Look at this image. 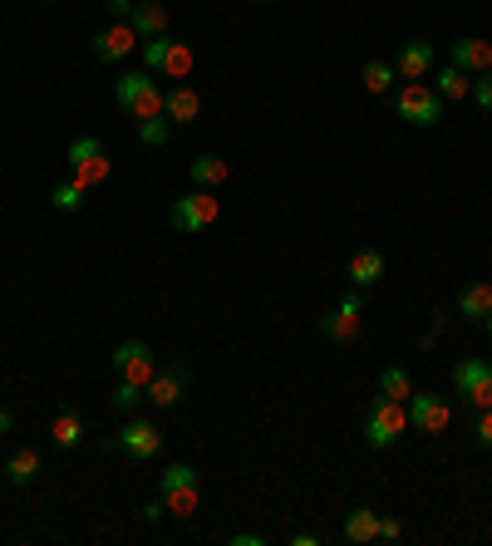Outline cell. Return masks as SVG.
Masks as SVG:
<instances>
[{
    "mask_svg": "<svg viewBox=\"0 0 492 546\" xmlns=\"http://www.w3.org/2000/svg\"><path fill=\"white\" fill-rule=\"evenodd\" d=\"M114 99H119V109H128L133 119H158L163 114V89H158V79L148 69L119 74L114 79Z\"/></svg>",
    "mask_w": 492,
    "mask_h": 546,
    "instance_id": "6da1fadb",
    "label": "cell"
},
{
    "mask_svg": "<svg viewBox=\"0 0 492 546\" xmlns=\"http://www.w3.org/2000/svg\"><path fill=\"white\" fill-rule=\"evenodd\" d=\"M404 428H409V409H404V399L379 394V399L369 404L365 443L374 448V453H379V448H389V443H399V438H404Z\"/></svg>",
    "mask_w": 492,
    "mask_h": 546,
    "instance_id": "7a4b0ae2",
    "label": "cell"
},
{
    "mask_svg": "<svg viewBox=\"0 0 492 546\" xmlns=\"http://www.w3.org/2000/svg\"><path fill=\"white\" fill-rule=\"evenodd\" d=\"M163 487V502L173 517H192L197 512V497H202V483H197V468L192 463H168V473L158 478Z\"/></svg>",
    "mask_w": 492,
    "mask_h": 546,
    "instance_id": "3957f363",
    "label": "cell"
},
{
    "mask_svg": "<svg viewBox=\"0 0 492 546\" xmlns=\"http://www.w3.org/2000/svg\"><path fill=\"white\" fill-rule=\"evenodd\" d=\"M394 114L404 123H414V128H433V123L443 119V99L433 94V84H404L399 94H394Z\"/></svg>",
    "mask_w": 492,
    "mask_h": 546,
    "instance_id": "277c9868",
    "label": "cell"
},
{
    "mask_svg": "<svg viewBox=\"0 0 492 546\" xmlns=\"http://www.w3.org/2000/svg\"><path fill=\"white\" fill-rule=\"evenodd\" d=\"M217 212H222V202L212 197V187H192V192H183L178 202H173V227L178 232H207L212 222H217Z\"/></svg>",
    "mask_w": 492,
    "mask_h": 546,
    "instance_id": "5b68a950",
    "label": "cell"
},
{
    "mask_svg": "<svg viewBox=\"0 0 492 546\" xmlns=\"http://www.w3.org/2000/svg\"><path fill=\"white\" fill-rule=\"evenodd\" d=\"M453 394L473 409H492V364L488 360H463L453 369Z\"/></svg>",
    "mask_w": 492,
    "mask_h": 546,
    "instance_id": "8992f818",
    "label": "cell"
},
{
    "mask_svg": "<svg viewBox=\"0 0 492 546\" xmlns=\"http://www.w3.org/2000/svg\"><path fill=\"white\" fill-rule=\"evenodd\" d=\"M114 369H119V379L128 384H153V374H158V360H153V350H148V340H123L119 350H114Z\"/></svg>",
    "mask_w": 492,
    "mask_h": 546,
    "instance_id": "52a82bcc",
    "label": "cell"
},
{
    "mask_svg": "<svg viewBox=\"0 0 492 546\" xmlns=\"http://www.w3.org/2000/svg\"><path fill=\"white\" fill-rule=\"evenodd\" d=\"M138 50V35H133V25L128 20H114V25H104L94 40H89V55L99 64H119V60H128Z\"/></svg>",
    "mask_w": 492,
    "mask_h": 546,
    "instance_id": "ba28073f",
    "label": "cell"
},
{
    "mask_svg": "<svg viewBox=\"0 0 492 546\" xmlns=\"http://www.w3.org/2000/svg\"><path fill=\"white\" fill-rule=\"evenodd\" d=\"M119 448L128 458H138V463H153L163 453V433H158V424H148V419H128L119 428Z\"/></svg>",
    "mask_w": 492,
    "mask_h": 546,
    "instance_id": "9c48e42d",
    "label": "cell"
},
{
    "mask_svg": "<svg viewBox=\"0 0 492 546\" xmlns=\"http://www.w3.org/2000/svg\"><path fill=\"white\" fill-rule=\"evenodd\" d=\"M360 310H365V305H360V296L350 291L345 301H340L330 315H325V320H320V335H325L330 345H350V340L360 335Z\"/></svg>",
    "mask_w": 492,
    "mask_h": 546,
    "instance_id": "30bf717a",
    "label": "cell"
},
{
    "mask_svg": "<svg viewBox=\"0 0 492 546\" xmlns=\"http://www.w3.org/2000/svg\"><path fill=\"white\" fill-rule=\"evenodd\" d=\"M409 424L419 433H443L453 424V409H448L443 394H409Z\"/></svg>",
    "mask_w": 492,
    "mask_h": 546,
    "instance_id": "8fae6325",
    "label": "cell"
},
{
    "mask_svg": "<svg viewBox=\"0 0 492 546\" xmlns=\"http://www.w3.org/2000/svg\"><path fill=\"white\" fill-rule=\"evenodd\" d=\"M433 60H438V55H433L429 40H404V45H399V55H394V74L414 84V79H424V74L433 69Z\"/></svg>",
    "mask_w": 492,
    "mask_h": 546,
    "instance_id": "7c38bea8",
    "label": "cell"
},
{
    "mask_svg": "<svg viewBox=\"0 0 492 546\" xmlns=\"http://www.w3.org/2000/svg\"><path fill=\"white\" fill-rule=\"evenodd\" d=\"M453 64L463 69V74H492V45L488 40H478V35H458L453 40Z\"/></svg>",
    "mask_w": 492,
    "mask_h": 546,
    "instance_id": "4fadbf2b",
    "label": "cell"
},
{
    "mask_svg": "<svg viewBox=\"0 0 492 546\" xmlns=\"http://www.w3.org/2000/svg\"><path fill=\"white\" fill-rule=\"evenodd\" d=\"M128 25H133L138 40H158V35H168V10L153 5V0H138L133 15H128Z\"/></svg>",
    "mask_w": 492,
    "mask_h": 546,
    "instance_id": "5bb4252c",
    "label": "cell"
},
{
    "mask_svg": "<svg viewBox=\"0 0 492 546\" xmlns=\"http://www.w3.org/2000/svg\"><path fill=\"white\" fill-rule=\"evenodd\" d=\"M163 114L173 123H192L202 114V94H197L192 84H173V89L163 94Z\"/></svg>",
    "mask_w": 492,
    "mask_h": 546,
    "instance_id": "9a60e30c",
    "label": "cell"
},
{
    "mask_svg": "<svg viewBox=\"0 0 492 546\" xmlns=\"http://www.w3.org/2000/svg\"><path fill=\"white\" fill-rule=\"evenodd\" d=\"M183 384H187V369H183V364H173L168 374H153V384H148V399H153L158 409H173V404L183 399Z\"/></svg>",
    "mask_w": 492,
    "mask_h": 546,
    "instance_id": "2e32d148",
    "label": "cell"
},
{
    "mask_svg": "<svg viewBox=\"0 0 492 546\" xmlns=\"http://www.w3.org/2000/svg\"><path fill=\"white\" fill-rule=\"evenodd\" d=\"M345 542H355V546L379 542V512H374V507H355V512L345 517Z\"/></svg>",
    "mask_w": 492,
    "mask_h": 546,
    "instance_id": "e0dca14e",
    "label": "cell"
},
{
    "mask_svg": "<svg viewBox=\"0 0 492 546\" xmlns=\"http://www.w3.org/2000/svg\"><path fill=\"white\" fill-rule=\"evenodd\" d=\"M458 315H468V320H488L492 315V286L488 281H473V286H463V296H458Z\"/></svg>",
    "mask_w": 492,
    "mask_h": 546,
    "instance_id": "ac0fdd59",
    "label": "cell"
},
{
    "mask_svg": "<svg viewBox=\"0 0 492 546\" xmlns=\"http://www.w3.org/2000/svg\"><path fill=\"white\" fill-rule=\"evenodd\" d=\"M433 94H438L443 104H453V99H468V94H473V74H463L458 64H448V69L433 79Z\"/></svg>",
    "mask_w": 492,
    "mask_h": 546,
    "instance_id": "d6986e66",
    "label": "cell"
},
{
    "mask_svg": "<svg viewBox=\"0 0 492 546\" xmlns=\"http://www.w3.org/2000/svg\"><path fill=\"white\" fill-rule=\"evenodd\" d=\"M227 158H217V153H202V158H192V187H222L227 182Z\"/></svg>",
    "mask_w": 492,
    "mask_h": 546,
    "instance_id": "ffe728a7",
    "label": "cell"
},
{
    "mask_svg": "<svg viewBox=\"0 0 492 546\" xmlns=\"http://www.w3.org/2000/svg\"><path fill=\"white\" fill-rule=\"evenodd\" d=\"M384 276V256L379 251H355L350 256V286H374Z\"/></svg>",
    "mask_w": 492,
    "mask_h": 546,
    "instance_id": "44dd1931",
    "label": "cell"
},
{
    "mask_svg": "<svg viewBox=\"0 0 492 546\" xmlns=\"http://www.w3.org/2000/svg\"><path fill=\"white\" fill-rule=\"evenodd\" d=\"M50 438H55V448H79L84 443V419L74 409H64L60 419L50 424Z\"/></svg>",
    "mask_w": 492,
    "mask_h": 546,
    "instance_id": "7402d4cb",
    "label": "cell"
},
{
    "mask_svg": "<svg viewBox=\"0 0 492 546\" xmlns=\"http://www.w3.org/2000/svg\"><path fill=\"white\" fill-rule=\"evenodd\" d=\"M35 473H40V453H35V448H20V453L5 463V478H10L15 487L35 483Z\"/></svg>",
    "mask_w": 492,
    "mask_h": 546,
    "instance_id": "603a6c76",
    "label": "cell"
},
{
    "mask_svg": "<svg viewBox=\"0 0 492 546\" xmlns=\"http://www.w3.org/2000/svg\"><path fill=\"white\" fill-rule=\"evenodd\" d=\"M94 158H104V143L94 138V133H79L74 143H69V168L79 173L84 163H94Z\"/></svg>",
    "mask_w": 492,
    "mask_h": 546,
    "instance_id": "cb8c5ba5",
    "label": "cell"
},
{
    "mask_svg": "<svg viewBox=\"0 0 492 546\" xmlns=\"http://www.w3.org/2000/svg\"><path fill=\"white\" fill-rule=\"evenodd\" d=\"M138 138H143V148H163V143L173 138V119H168V114H158V119H138Z\"/></svg>",
    "mask_w": 492,
    "mask_h": 546,
    "instance_id": "d4e9b609",
    "label": "cell"
},
{
    "mask_svg": "<svg viewBox=\"0 0 492 546\" xmlns=\"http://www.w3.org/2000/svg\"><path fill=\"white\" fill-rule=\"evenodd\" d=\"M84 197H89V187H84V182H60V187H55V192H50V202H55V212H79V207H84Z\"/></svg>",
    "mask_w": 492,
    "mask_h": 546,
    "instance_id": "484cf974",
    "label": "cell"
},
{
    "mask_svg": "<svg viewBox=\"0 0 492 546\" xmlns=\"http://www.w3.org/2000/svg\"><path fill=\"white\" fill-rule=\"evenodd\" d=\"M379 394H389V399H404V394H414V384H409V369H404V364H389V369L379 374Z\"/></svg>",
    "mask_w": 492,
    "mask_h": 546,
    "instance_id": "4316f807",
    "label": "cell"
},
{
    "mask_svg": "<svg viewBox=\"0 0 492 546\" xmlns=\"http://www.w3.org/2000/svg\"><path fill=\"white\" fill-rule=\"evenodd\" d=\"M394 79H399V74H394V64H384V60H369L365 64V89H369V94H389V89H394Z\"/></svg>",
    "mask_w": 492,
    "mask_h": 546,
    "instance_id": "83f0119b",
    "label": "cell"
},
{
    "mask_svg": "<svg viewBox=\"0 0 492 546\" xmlns=\"http://www.w3.org/2000/svg\"><path fill=\"white\" fill-rule=\"evenodd\" d=\"M163 69H168L173 79H187V74H192V50H187L183 40H168V60H163Z\"/></svg>",
    "mask_w": 492,
    "mask_h": 546,
    "instance_id": "f1b7e54d",
    "label": "cell"
},
{
    "mask_svg": "<svg viewBox=\"0 0 492 546\" xmlns=\"http://www.w3.org/2000/svg\"><path fill=\"white\" fill-rule=\"evenodd\" d=\"M143 399H148V394H143V384H128V379H119V389H114V404H119L123 414H133Z\"/></svg>",
    "mask_w": 492,
    "mask_h": 546,
    "instance_id": "f546056e",
    "label": "cell"
},
{
    "mask_svg": "<svg viewBox=\"0 0 492 546\" xmlns=\"http://www.w3.org/2000/svg\"><path fill=\"white\" fill-rule=\"evenodd\" d=\"M163 60H168V35L143 40V64H148V69H163Z\"/></svg>",
    "mask_w": 492,
    "mask_h": 546,
    "instance_id": "4dcf8cb0",
    "label": "cell"
},
{
    "mask_svg": "<svg viewBox=\"0 0 492 546\" xmlns=\"http://www.w3.org/2000/svg\"><path fill=\"white\" fill-rule=\"evenodd\" d=\"M468 99H473L483 114H492V74H478V79H473V94H468Z\"/></svg>",
    "mask_w": 492,
    "mask_h": 546,
    "instance_id": "1f68e13d",
    "label": "cell"
},
{
    "mask_svg": "<svg viewBox=\"0 0 492 546\" xmlns=\"http://www.w3.org/2000/svg\"><path fill=\"white\" fill-rule=\"evenodd\" d=\"M473 433H478V443H483V448H492V409H478V424H473Z\"/></svg>",
    "mask_w": 492,
    "mask_h": 546,
    "instance_id": "d6a6232c",
    "label": "cell"
},
{
    "mask_svg": "<svg viewBox=\"0 0 492 546\" xmlns=\"http://www.w3.org/2000/svg\"><path fill=\"white\" fill-rule=\"evenodd\" d=\"M399 537H404V527L394 517H379V542H399Z\"/></svg>",
    "mask_w": 492,
    "mask_h": 546,
    "instance_id": "836d02e7",
    "label": "cell"
},
{
    "mask_svg": "<svg viewBox=\"0 0 492 546\" xmlns=\"http://www.w3.org/2000/svg\"><path fill=\"white\" fill-rule=\"evenodd\" d=\"M133 5H138V0H109V15H114V20H128Z\"/></svg>",
    "mask_w": 492,
    "mask_h": 546,
    "instance_id": "e575fe53",
    "label": "cell"
},
{
    "mask_svg": "<svg viewBox=\"0 0 492 546\" xmlns=\"http://www.w3.org/2000/svg\"><path fill=\"white\" fill-rule=\"evenodd\" d=\"M163 512H168V502H148V507H143V522H158Z\"/></svg>",
    "mask_w": 492,
    "mask_h": 546,
    "instance_id": "d590c367",
    "label": "cell"
},
{
    "mask_svg": "<svg viewBox=\"0 0 492 546\" xmlns=\"http://www.w3.org/2000/svg\"><path fill=\"white\" fill-rule=\"evenodd\" d=\"M10 424H15V419H10V409H0V433H10Z\"/></svg>",
    "mask_w": 492,
    "mask_h": 546,
    "instance_id": "8d00e7d4",
    "label": "cell"
},
{
    "mask_svg": "<svg viewBox=\"0 0 492 546\" xmlns=\"http://www.w3.org/2000/svg\"><path fill=\"white\" fill-rule=\"evenodd\" d=\"M483 325H488V340H492V315H488V320H483Z\"/></svg>",
    "mask_w": 492,
    "mask_h": 546,
    "instance_id": "74e56055",
    "label": "cell"
},
{
    "mask_svg": "<svg viewBox=\"0 0 492 546\" xmlns=\"http://www.w3.org/2000/svg\"><path fill=\"white\" fill-rule=\"evenodd\" d=\"M0 478H5V463H0Z\"/></svg>",
    "mask_w": 492,
    "mask_h": 546,
    "instance_id": "f35d334b",
    "label": "cell"
},
{
    "mask_svg": "<svg viewBox=\"0 0 492 546\" xmlns=\"http://www.w3.org/2000/svg\"><path fill=\"white\" fill-rule=\"evenodd\" d=\"M256 5H271V0H256Z\"/></svg>",
    "mask_w": 492,
    "mask_h": 546,
    "instance_id": "ab89813d",
    "label": "cell"
}]
</instances>
